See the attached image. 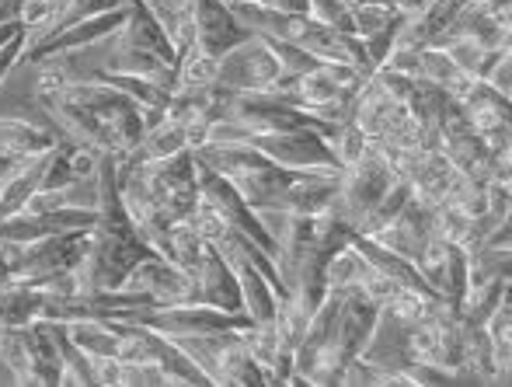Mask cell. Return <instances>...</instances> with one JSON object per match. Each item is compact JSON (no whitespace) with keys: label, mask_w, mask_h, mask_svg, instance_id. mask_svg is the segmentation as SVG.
<instances>
[{"label":"cell","mask_w":512,"mask_h":387,"mask_svg":"<svg viewBox=\"0 0 512 387\" xmlns=\"http://www.w3.org/2000/svg\"><path fill=\"white\" fill-rule=\"evenodd\" d=\"M398 178L401 175L391 168V161L370 143V150H366L356 164H349V168L342 171V185H338V199H335V206H331V213L356 227L359 220L366 217V210H370Z\"/></svg>","instance_id":"cell-1"},{"label":"cell","mask_w":512,"mask_h":387,"mask_svg":"<svg viewBox=\"0 0 512 387\" xmlns=\"http://www.w3.org/2000/svg\"><path fill=\"white\" fill-rule=\"evenodd\" d=\"M88 248H91V231L49 234V238H39V241H32V245H21L14 279L32 283V286H46L60 276H70V272L81 269Z\"/></svg>","instance_id":"cell-2"},{"label":"cell","mask_w":512,"mask_h":387,"mask_svg":"<svg viewBox=\"0 0 512 387\" xmlns=\"http://www.w3.org/2000/svg\"><path fill=\"white\" fill-rule=\"evenodd\" d=\"M126 321L143 325L161 335H209V332H244L251 325L248 314L220 311L209 304H164V307H140Z\"/></svg>","instance_id":"cell-3"},{"label":"cell","mask_w":512,"mask_h":387,"mask_svg":"<svg viewBox=\"0 0 512 387\" xmlns=\"http://www.w3.org/2000/svg\"><path fill=\"white\" fill-rule=\"evenodd\" d=\"M126 25V7H112V11L102 14H88V18L67 21V25H56L53 32H46L42 39L28 42L25 60L21 63H46V60H60V56H70L77 49L98 46V42H108L122 32Z\"/></svg>","instance_id":"cell-4"},{"label":"cell","mask_w":512,"mask_h":387,"mask_svg":"<svg viewBox=\"0 0 512 387\" xmlns=\"http://www.w3.org/2000/svg\"><path fill=\"white\" fill-rule=\"evenodd\" d=\"M279 74H283V67H279V60L269 49V42H265L262 35H248L241 46H234L227 56H220L213 88L269 91V84H276Z\"/></svg>","instance_id":"cell-5"},{"label":"cell","mask_w":512,"mask_h":387,"mask_svg":"<svg viewBox=\"0 0 512 387\" xmlns=\"http://www.w3.org/2000/svg\"><path fill=\"white\" fill-rule=\"evenodd\" d=\"M251 147H258L265 157H272L283 168H342L338 157L331 154L328 140H324L321 129H283V133H255L251 136Z\"/></svg>","instance_id":"cell-6"},{"label":"cell","mask_w":512,"mask_h":387,"mask_svg":"<svg viewBox=\"0 0 512 387\" xmlns=\"http://www.w3.org/2000/svg\"><path fill=\"white\" fill-rule=\"evenodd\" d=\"M119 290H133L150 297L154 307L164 304H189V293H192V276L185 269H178L175 262H168L164 255L154 258H143L126 279H122Z\"/></svg>","instance_id":"cell-7"},{"label":"cell","mask_w":512,"mask_h":387,"mask_svg":"<svg viewBox=\"0 0 512 387\" xmlns=\"http://www.w3.org/2000/svg\"><path fill=\"white\" fill-rule=\"evenodd\" d=\"M189 304H209V307H220V311L244 314L241 286H237L234 269H230V262L220 255V248H213V245L206 248L203 265H199L196 276H192Z\"/></svg>","instance_id":"cell-8"},{"label":"cell","mask_w":512,"mask_h":387,"mask_svg":"<svg viewBox=\"0 0 512 387\" xmlns=\"http://www.w3.org/2000/svg\"><path fill=\"white\" fill-rule=\"evenodd\" d=\"M98 161H102V154L95 147H84V143L60 136V143L46 154V171H42L39 189L74 192L81 182L98 175Z\"/></svg>","instance_id":"cell-9"},{"label":"cell","mask_w":512,"mask_h":387,"mask_svg":"<svg viewBox=\"0 0 512 387\" xmlns=\"http://www.w3.org/2000/svg\"><path fill=\"white\" fill-rule=\"evenodd\" d=\"M192 21H196V46L206 49L209 56H227L234 46H241L244 39H248V28L237 21V14L230 11L227 0H196V14H192Z\"/></svg>","instance_id":"cell-10"},{"label":"cell","mask_w":512,"mask_h":387,"mask_svg":"<svg viewBox=\"0 0 512 387\" xmlns=\"http://www.w3.org/2000/svg\"><path fill=\"white\" fill-rule=\"evenodd\" d=\"M432 234H439L436 231V206H429V203H422V199L411 196L405 203V210H401L398 217L384 227V231L370 234V238H377L380 245H387L391 252H398V255H405L415 262V255L422 252L425 241H429Z\"/></svg>","instance_id":"cell-11"},{"label":"cell","mask_w":512,"mask_h":387,"mask_svg":"<svg viewBox=\"0 0 512 387\" xmlns=\"http://www.w3.org/2000/svg\"><path fill=\"white\" fill-rule=\"evenodd\" d=\"M380 311L384 307L366 297L363 290H345L342 311H338V356H342V363L363 356L366 342L377 332Z\"/></svg>","instance_id":"cell-12"},{"label":"cell","mask_w":512,"mask_h":387,"mask_svg":"<svg viewBox=\"0 0 512 387\" xmlns=\"http://www.w3.org/2000/svg\"><path fill=\"white\" fill-rule=\"evenodd\" d=\"M115 42H122V46H133V49H143V53L161 56V60L171 63V67L178 63L175 42L168 39L164 25L154 18V11H150L143 0H129V4H126V25H122V32L115 35Z\"/></svg>","instance_id":"cell-13"},{"label":"cell","mask_w":512,"mask_h":387,"mask_svg":"<svg viewBox=\"0 0 512 387\" xmlns=\"http://www.w3.org/2000/svg\"><path fill=\"white\" fill-rule=\"evenodd\" d=\"M453 102L464 109L467 123H471V129L478 136H488V133H495V129H502V126H512L509 98L499 95V91H495L488 81H478V77H474V81L467 84L464 95L453 98Z\"/></svg>","instance_id":"cell-14"},{"label":"cell","mask_w":512,"mask_h":387,"mask_svg":"<svg viewBox=\"0 0 512 387\" xmlns=\"http://www.w3.org/2000/svg\"><path fill=\"white\" fill-rule=\"evenodd\" d=\"M216 384H234V387H272L269 374L262 363L248 353L241 332H227L220 342V356H216Z\"/></svg>","instance_id":"cell-15"},{"label":"cell","mask_w":512,"mask_h":387,"mask_svg":"<svg viewBox=\"0 0 512 387\" xmlns=\"http://www.w3.org/2000/svg\"><path fill=\"white\" fill-rule=\"evenodd\" d=\"M60 143L56 126H39L28 123L18 116H0V154L14 157V161H25V157L46 154Z\"/></svg>","instance_id":"cell-16"},{"label":"cell","mask_w":512,"mask_h":387,"mask_svg":"<svg viewBox=\"0 0 512 387\" xmlns=\"http://www.w3.org/2000/svg\"><path fill=\"white\" fill-rule=\"evenodd\" d=\"M453 178H457V168L446 161L443 150H422L418 161L411 164V171H408L411 196L422 199V203H429V206H439L446 192H450Z\"/></svg>","instance_id":"cell-17"},{"label":"cell","mask_w":512,"mask_h":387,"mask_svg":"<svg viewBox=\"0 0 512 387\" xmlns=\"http://www.w3.org/2000/svg\"><path fill=\"white\" fill-rule=\"evenodd\" d=\"M25 342H28V360H32V377L35 387H60L63 381V356L60 346L53 339V328L46 318L25 325Z\"/></svg>","instance_id":"cell-18"},{"label":"cell","mask_w":512,"mask_h":387,"mask_svg":"<svg viewBox=\"0 0 512 387\" xmlns=\"http://www.w3.org/2000/svg\"><path fill=\"white\" fill-rule=\"evenodd\" d=\"M49 154V150H46ZM46 154H35L18 161L4 178H0V220L14 217L25 210L28 196L42 185V171H46Z\"/></svg>","instance_id":"cell-19"},{"label":"cell","mask_w":512,"mask_h":387,"mask_svg":"<svg viewBox=\"0 0 512 387\" xmlns=\"http://www.w3.org/2000/svg\"><path fill=\"white\" fill-rule=\"evenodd\" d=\"M46 297H49L46 290H39L32 283H21V279L0 283V328H25L32 321H39Z\"/></svg>","instance_id":"cell-20"},{"label":"cell","mask_w":512,"mask_h":387,"mask_svg":"<svg viewBox=\"0 0 512 387\" xmlns=\"http://www.w3.org/2000/svg\"><path fill=\"white\" fill-rule=\"evenodd\" d=\"M150 342H154V363L164 370V377H168V384H196V387H213L209 381V374L203 367H199L196 360H192L189 353H185L182 346H178L175 339H168V335L154 332L150 335Z\"/></svg>","instance_id":"cell-21"},{"label":"cell","mask_w":512,"mask_h":387,"mask_svg":"<svg viewBox=\"0 0 512 387\" xmlns=\"http://www.w3.org/2000/svg\"><path fill=\"white\" fill-rule=\"evenodd\" d=\"M418 81L432 84V88H439L450 98H460L474 77H467L464 70L446 56V49L425 46V49H418Z\"/></svg>","instance_id":"cell-22"},{"label":"cell","mask_w":512,"mask_h":387,"mask_svg":"<svg viewBox=\"0 0 512 387\" xmlns=\"http://www.w3.org/2000/svg\"><path fill=\"white\" fill-rule=\"evenodd\" d=\"M189 147V136H185V123H178V119L164 116L157 126H150L147 133H143V140L136 143V150L126 157V161L133 164H147V161H164V157L178 154V150Z\"/></svg>","instance_id":"cell-23"},{"label":"cell","mask_w":512,"mask_h":387,"mask_svg":"<svg viewBox=\"0 0 512 387\" xmlns=\"http://www.w3.org/2000/svg\"><path fill=\"white\" fill-rule=\"evenodd\" d=\"M91 81H102V84H108V88L122 91V95L133 98L140 109H168L171 91L164 88V84L147 81V77L122 74V70H98V74H91Z\"/></svg>","instance_id":"cell-24"},{"label":"cell","mask_w":512,"mask_h":387,"mask_svg":"<svg viewBox=\"0 0 512 387\" xmlns=\"http://www.w3.org/2000/svg\"><path fill=\"white\" fill-rule=\"evenodd\" d=\"M108 70L147 77V81H154V84H164L168 91H171V84H175V67H171V63H164L161 56H154V53H143V49L122 46V42L115 46V56H112V63H108Z\"/></svg>","instance_id":"cell-25"},{"label":"cell","mask_w":512,"mask_h":387,"mask_svg":"<svg viewBox=\"0 0 512 387\" xmlns=\"http://www.w3.org/2000/svg\"><path fill=\"white\" fill-rule=\"evenodd\" d=\"M216 56H209L206 49H199L196 42H189L185 49H178L175 63V84L171 91H192V88H213L216 81Z\"/></svg>","instance_id":"cell-26"},{"label":"cell","mask_w":512,"mask_h":387,"mask_svg":"<svg viewBox=\"0 0 512 387\" xmlns=\"http://www.w3.org/2000/svg\"><path fill=\"white\" fill-rule=\"evenodd\" d=\"M67 332L91 360H102V356H119V332H115L112 321L102 318H81L67 321Z\"/></svg>","instance_id":"cell-27"},{"label":"cell","mask_w":512,"mask_h":387,"mask_svg":"<svg viewBox=\"0 0 512 387\" xmlns=\"http://www.w3.org/2000/svg\"><path fill=\"white\" fill-rule=\"evenodd\" d=\"M411 199V185H408V178H398V182L391 185V189L384 192V196L377 199V203L366 210V217L356 224V231L359 234H377V231H384L387 224H391L394 217H398L401 210H405V203Z\"/></svg>","instance_id":"cell-28"},{"label":"cell","mask_w":512,"mask_h":387,"mask_svg":"<svg viewBox=\"0 0 512 387\" xmlns=\"http://www.w3.org/2000/svg\"><path fill=\"white\" fill-rule=\"evenodd\" d=\"M328 140V147H331V154L338 157V164L342 168H349V164H356L359 157L370 150V140H366V133L359 129L356 123H352V116L349 119H338L335 126H331V133L324 136Z\"/></svg>","instance_id":"cell-29"},{"label":"cell","mask_w":512,"mask_h":387,"mask_svg":"<svg viewBox=\"0 0 512 387\" xmlns=\"http://www.w3.org/2000/svg\"><path fill=\"white\" fill-rule=\"evenodd\" d=\"M398 4H352L349 14H352V35L356 39H366V35L380 32L387 21L394 18Z\"/></svg>","instance_id":"cell-30"},{"label":"cell","mask_w":512,"mask_h":387,"mask_svg":"<svg viewBox=\"0 0 512 387\" xmlns=\"http://www.w3.org/2000/svg\"><path fill=\"white\" fill-rule=\"evenodd\" d=\"M262 39L269 42V49L276 53L283 74H310V70L324 63V60H317V56H310L307 49L293 46V42H286V39H272V35H262Z\"/></svg>","instance_id":"cell-31"},{"label":"cell","mask_w":512,"mask_h":387,"mask_svg":"<svg viewBox=\"0 0 512 387\" xmlns=\"http://www.w3.org/2000/svg\"><path fill=\"white\" fill-rule=\"evenodd\" d=\"M119 387H168V377L154 360L119 363Z\"/></svg>","instance_id":"cell-32"},{"label":"cell","mask_w":512,"mask_h":387,"mask_svg":"<svg viewBox=\"0 0 512 387\" xmlns=\"http://www.w3.org/2000/svg\"><path fill=\"white\" fill-rule=\"evenodd\" d=\"M307 14L314 21H321V25H331V28H338V32L352 35V14L345 0H310Z\"/></svg>","instance_id":"cell-33"},{"label":"cell","mask_w":512,"mask_h":387,"mask_svg":"<svg viewBox=\"0 0 512 387\" xmlns=\"http://www.w3.org/2000/svg\"><path fill=\"white\" fill-rule=\"evenodd\" d=\"M25 49H28V32L21 28V32L14 35V39L7 42L4 49H0V84L7 81V74H11V70L18 67L21 60H25Z\"/></svg>","instance_id":"cell-34"},{"label":"cell","mask_w":512,"mask_h":387,"mask_svg":"<svg viewBox=\"0 0 512 387\" xmlns=\"http://www.w3.org/2000/svg\"><path fill=\"white\" fill-rule=\"evenodd\" d=\"M129 0H70L67 14H63L60 25L67 21H77V18H88V14H102V11H112V7H126Z\"/></svg>","instance_id":"cell-35"},{"label":"cell","mask_w":512,"mask_h":387,"mask_svg":"<svg viewBox=\"0 0 512 387\" xmlns=\"http://www.w3.org/2000/svg\"><path fill=\"white\" fill-rule=\"evenodd\" d=\"M485 81L492 84V88L499 91V95H506V98H509V91H512V53H506L499 63H495L492 74H488Z\"/></svg>","instance_id":"cell-36"},{"label":"cell","mask_w":512,"mask_h":387,"mask_svg":"<svg viewBox=\"0 0 512 387\" xmlns=\"http://www.w3.org/2000/svg\"><path fill=\"white\" fill-rule=\"evenodd\" d=\"M481 11L488 14V18L495 21L499 28H512V21H509V14H512V0H488V4H478Z\"/></svg>","instance_id":"cell-37"},{"label":"cell","mask_w":512,"mask_h":387,"mask_svg":"<svg viewBox=\"0 0 512 387\" xmlns=\"http://www.w3.org/2000/svg\"><path fill=\"white\" fill-rule=\"evenodd\" d=\"M18 32H21V21H0V49H4Z\"/></svg>","instance_id":"cell-38"},{"label":"cell","mask_w":512,"mask_h":387,"mask_svg":"<svg viewBox=\"0 0 512 387\" xmlns=\"http://www.w3.org/2000/svg\"><path fill=\"white\" fill-rule=\"evenodd\" d=\"M398 7H405V11L415 14V11H422V7H425V0H398Z\"/></svg>","instance_id":"cell-39"},{"label":"cell","mask_w":512,"mask_h":387,"mask_svg":"<svg viewBox=\"0 0 512 387\" xmlns=\"http://www.w3.org/2000/svg\"><path fill=\"white\" fill-rule=\"evenodd\" d=\"M345 4H398V0H345Z\"/></svg>","instance_id":"cell-40"},{"label":"cell","mask_w":512,"mask_h":387,"mask_svg":"<svg viewBox=\"0 0 512 387\" xmlns=\"http://www.w3.org/2000/svg\"><path fill=\"white\" fill-rule=\"evenodd\" d=\"M227 4H234V0H227ZM248 4H262V7H272V0H248Z\"/></svg>","instance_id":"cell-41"},{"label":"cell","mask_w":512,"mask_h":387,"mask_svg":"<svg viewBox=\"0 0 512 387\" xmlns=\"http://www.w3.org/2000/svg\"><path fill=\"white\" fill-rule=\"evenodd\" d=\"M471 4H488V0H471Z\"/></svg>","instance_id":"cell-42"}]
</instances>
